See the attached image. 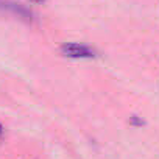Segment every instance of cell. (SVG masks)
I'll use <instances>...</instances> for the list:
<instances>
[{
  "label": "cell",
  "mask_w": 159,
  "mask_h": 159,
  "mask_svg": "<svg viewBox=\"0 0 159 159\" xmlns=\"http://www.w3.org/2000/svg\"><path fill=\"white\" fill-rule=\"evenodd\" d=\"M61 53L70 59H94L98 56L94 47L81 42H64L61 45Z\"/></svg>",
  "instance_id": "obj_1"
},
{
  "label": "cell",
  "mask_w": 159,
  "mask_h": 159,
  "mask_svg": "<svg viewBox=\"0 0 159 159\" xmlns=\"http://www.w3.org/2000/svg\"><path fill=\"white\" fill-rule=\"evenodd\" d=\"M0 13L11 14V16L27 22V24H31L34 20V13L30 8H27L22 3L13 2V0H0Z\"/></svg>",
  "instance_id": "obj_2"
},
{
  "label": "cell",
  "mask_w": 159,
  "mask_h": 159,
  "mask_svg": "<svg viewBox=\"0 0 159 159\" xmlns=\"http://www.w3.org/2000/svg\"><path fill=\"white\" fill-rule=\"evenodd\" d=\"M31 2H34V3H42V2H45V0H31Z\"/></svg>",
  "instance_id": "obj_3"
},
{
  "label": "cell",
  "mask_w": 159,
  "mask_h": 159,
  "mask_svg": "<svg viewBox=\"0 0 159 159\" xmlns=\"http://www.w3.org/2000/svg\"><path fill=\"white\" fill-rule=\"evenodd\" d=\"M2 133H3V126L0 125V136H2Z\"/></svg>",
  "instance_id": "obj_4"
}]
</instances>
